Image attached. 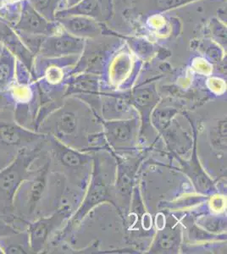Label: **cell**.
<instances>
[{
  "label": "cell",
  "instance_id": "cell-11",
  "mask_svg": "<svg viewBox=\"0 0 227 254\" xmlns=\"http://www.w3.org/2000/svg\"><path fill=\"white\" fill-rule=\"evenodd\" d=\"M74 15L88 16L100 21L104 16L103 4L101 3V0H81L80 3L72 8L58 11L56 19L61 16Z\"/></svg>",
  "mask_w": 227,
  "mask_h": 254
},
{
  "label": "cell",
  "instance_id": "cell-4",
  "mask_svg": "<svg viewBox=\"0 0 227 254\" xmlns=\"http://www.w3.org/2000/svg\"><path fill=\"white\" fill-rule=\"evenodd\" d=\"M40 156L33 163L34 173L20 183L13 198L14 215L28 223L37 219L49 173V159L43 158L42 164H39Z\"/></svg>",
  "mask_w": 227,
  "mask_h": 254
},
{
  "label": "cell",
  "instance_id": "cell-6",
  "mask_svg": "<svg viewBox=\"0 0 227 254\" xmlns=\"http://www.w3.org/2000/svg\"><path fill=\"white\" fill-rule=\"evenodd\" d=\"M86 40L72 36L61 28L43 40L38 55L46 58L78 56L83 52Z\"/></svg>",
  "mask_w": 227,
  "mask_h": 254
},
{
  "label": "cell",
  "instance_id": "cell-10",
  "mask_svg": "<svg viewBox=\"0 0 227 254\" xmlns=\"http://www.w3.org/2000/svg\"><path fill=\"white\" fill-rule=\"evenodd\" d=\"M0 249L3 254H33L27 231L14 232L0 237Z\"/></svg>",
  "mask_w": 227,
  "mask_h": 254
},
{
  "label": "cell",
  "instance_id": "cell-1",
  "mask_svg": "<svg viewBox=\"0 0 227 254\" xmlns=\"http://www.w3.org/2000/svg\"><path fill=\"white\" fill-rule=\"evenodd\" d=\"M14 120L21 127L35 130L40 110V88L31 70L17 59L14 83L9 87Z\"/></svg>",
  "mask_w": 227,
  "mask_h": 254
},
{
  "label": "cell",
  "instance_id": "cell-8",
  "mask_svg": "<svg viewBox=\"0 0 227 254\" xmlns=\"http://www.w3.org/2000/svg\"><path fill=\"white\" fill-rule=\"evenodd\" d=\"M61 28L76 38L90 40L103 35V26L98 20L84 15H66L55 20Z\"/></svg>",
  "mask_w": 227,
  "mask_h": 254
},
{
  "label": "cell",
  "instance_id": "cell-13",
  "mask_svg": "<svg viewBox=\"0 0 227 254\" xmlns=\"http://www.w3.org/2000/svg\"><path fill=\"white\" fill-rule=\"evenodd\" d=\"M28 2L49 21H55L57 12L64 9V0H28Z\"/></svg>",
  "mask_w": 227,
  "mask_h": 254
},
{
  "label": "cell",
  "instance_id": "cell-12",
  "mask_svg": "<svg viewBox=\"0 0 227 254\" xmlns=\"http://www.w3.org/2000/svg\"><path fill=\"white\" fill-rule=\"evenodd\" d=\"M135 122H110L106 125L107 131L109 140L113 143L123 144L129 142L133 135Z\"/></svg>",
  "mask_w": 227,
  "mask_h": 254
},
{
  "label": "cell",
  "instance_id": "cell-17",
  "mask_svg": "<svg viewBox=\"0 0 227 254\" xmlns=\"http://www.w3.org/2000/svg\"><path fill=\"white\" fill-rule=\"evenodd\" d=\"M133 48H135L142 56H148L153 52V46L145 40H136L133 43Z\"/></svg>",
  "mask_w": 227,
  "mask_h": 254
},
{
  "label": "cell",
  "instance_id": "cell-15",
  "mask_svg": "<svg viewBox=\"0 0 227 254\" xmlns=\"http://www.w3.org/2000/svg\"><path fill=\"white\" fill-rule=\"evenodd\" d=\"M155 88L152 86H149L145 88H139L134 93V101L138 106L147 107L150 106L156 99Z\"/></svg>",
  "mask_w": 227,
  "mask_h": 254
},
{
  "label": "cell",
  "instance_id": "cell-18",
  "mask_svg": "<svg viewBox=\"0 0 227 254\" xmlns=\"http://www.w3.org/2000/svg\"><path fill=\"white\" fill-rule=\"evenodd\" d=\"M9 106H12V101L9 91H0V112Z\"/></svg>",
  "mask_w": 227,
  "mask_h": 254
},
{
  "label": "cell",
  "instance_id": "cell-7",
  "mask_svg": "<svg viewBox=\"0 0 227 254\" xmlns=\"http://www.w3.org/2000/svg\"><path fill=\"white\" fill-rule=\"evenodd\" d=\"M66 214L67 210L63 208V210H57L55 214L40 217L29 223L27 233L33 254H39L45 250L49 238L61 225Z\"/></svg>",
  "mask_w": 227,
  "mask_h": 254
},
{
  "label": "cell",
  "instance_id": "cell-20",
  "mask_svg": "<svg viewBox=\"0 0 227 254\" xmlns=\"http://www.w3.org/2000/svg\"><path fill=\"white\" fill-rule=\"evenodd\" d=\"M81 0H64V9H70L74 6L76 5L77 3H80Z\"/></svg>",
  "mask_w": 227,
  "mask_h": 254
},
{
  "label": "cell",
  "instance_id": "cell-3",
  "mask_svg": "<svg viewBox=\"0 0 227 254\" xmlns=\"http://www.w3.org/2000/svg\"><path fill=\"white\" fill-rule=\"evenodd\" d=\"M43 133L29 130L14 120L13 107L0 112V171L14 161L22 151L45 138Z\"/></svg>",
  "mask_w": 227,
  "mask_h": 254
},
{
  "label": "cell",
  "instance_id": "cell-2",
  "mask_svg": "<svg viewBox=\"0 0 227 254\" xmlns=\"http://www.w3.org/2000/svg\"><path fill=\"white\" fill-rule=\"evenodd\" d=\"M44 140L22 151L10 165L0 171V216L14 214V193L20 183L34 173L33 163L43 152Z\"/></svg>",
  "mask_w": 227,
  "mask_h": 254
},
{
  "label": "cell",
  "instance_id": "cell-9",
  "mask_svg": "<svg viewBox=\"0 0 227 254\" xmlns=\"http://www.w3.org/2000/svg\"><path fill=\"white\" fill-rule=\"evenodd\" d=\"M17 58L4 44L0 49V91H7L14 83Z\"/></svg>",
  "mask_w": 227,
  "mask_h": 254
},
{
  "label": "cell",
  "instance_id": "cell-14",
  "mask_svg": "<svg viewBox=\"0 0 227 254\" xmlns=\"http://www.w3.org/2000/svg\"><path fill=\"white\" fill-rule=\"evenodd\" d=\"M178 232L176 230L166 229L161 231L157 239V246L160 250L170 251L178 244Z\"/></svg>",
  "mask_w": 227,
  "mask_h": 254
},
{
  "label": "cell",
  "instance_id": "cell-21",
  "mask_svg": "<svg viewBox=\"0 0 227 254\" xmlns=\"http://www.w3.org/2000/svg\"><path fill=\"white\" fill-rule=\"evenodd\" d=\"M0 254H3V252L2 251V249H0Z\"/></svg>",
  "mask_w": 227,
  "mask_h": 254
},
{
  "label": "cell",
  "instance_id": "cell-5",
  "mask_svg": "<svg viewBox=\"0 0 227 254\" xmlns=\"http://www.w3.org/2000/svg\"><path fill=\"white\" fill-rule=\"evenodd\" d=\"M19 36H40L49 37L60 32L61 27L57 21H49L36 11L28 0L20 3V9L17 20L11 26Z\"/></svg>",
  "mask_w": 227,
  "mask_h": 254
},
{
  "label": "cell",
  "instance_id": "cell-16",
  "mask_svg": "<svg viewBox=\"0 0 227 254\" xmlns=\"http://www.w3.org/2000/svg\"><path fill=\"white\" fill-rule=\"evenodd\" d=\"M211 32L216 38V41H222L223 44L227 45V28L220 21H214L211 27Z\"/></svg>",
  "mask_w": 227,
  "mask_h": 254
},
{
  "label": "cell",
  "instance_id": "cell-19",
  "mask_svg": "<svg viewBox=\"0 0 227 254\" xmlns=\"http://www.w3.org/2000/svg\"><path fill=\"white\" fill-rule=\"evenodd\" d=\"M14 232H20L14 230L9 223L6 222L2 217L0 216V237L6 236V235L12 234Z\"/></svg>",
  "mask_w": 227,
  "mask_h": 254
}]
</instances>
